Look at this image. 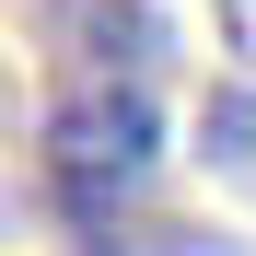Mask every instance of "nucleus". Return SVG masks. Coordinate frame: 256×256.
<instances>
[{
	"instance_id": "nucleus-1",
	"label": "nucleus",
	"mask_w": 256,
	"mask_h": 256,
	"mask_svg": "<svg viewBox=\"0 0 256 256\" xmlns=\"http://www.w3.org/2000/svg\"><path fill=\"white\" fill-rule=\"evenodd\" d=\"M152 163H163L152 82H58L47 94V116H35V175H47V198L70 210V222L128 210L152 186Z\"/></svg>"
},
{
	"instance_id": "nucleus-2",
	"label": "nucleus",
	"mask_w": 256,
	"mask_h": 256,
	"mask_svg": "<svg viewBox=\"0 0 256 256\" xmlns=\"http://www.w3.org/2000/svg\"><path fill=\"white\" fill-rule=\"evenodd\" d=\"M47 47H58V82H152L175 35L152 0H47Z\"/></svg>"
}]
</instances>
